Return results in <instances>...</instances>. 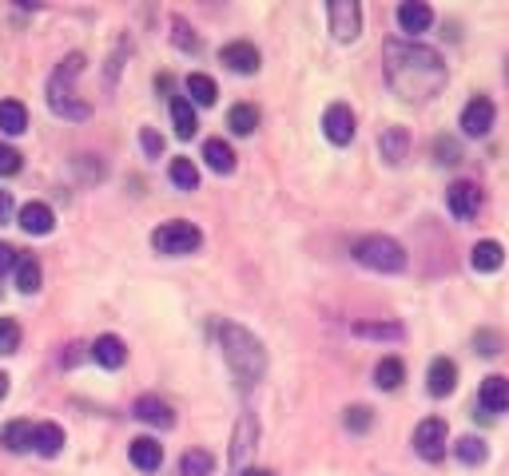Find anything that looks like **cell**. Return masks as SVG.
Here are the masks:
<instances>
[{
	"label": "cell",
	"instance_id": "6da1fadb",
	"mask_svg": "<svg viewBox=\"0 0 509 476\" xmlns=\"http://www.w3.org/2000/svg\"><path fill=\"white\" fill-rule=\"evenodd\" d=\"M386 83L410 104L434 99L446 88V64L434 48L410 44V40H390L386 44Z\"/></svg>",
	"mask_w": 509,
	"mask_h": 476
},
{
	"label": "cell",
	"instance_id": "7a4b0ae2",
	"mask_svg": "<svg viewBox=\"0 0 509 476\" xmlns=\"http://www.w3.org/2000/svg\"><path fill=\"white\" fill-rule=\"evenodd\" d=\"M219 342H223L227 365H231V373L239 377V385L251 389L254 381L263 377V369H267V350H263V342L251 334V329L235 326V321H223V326H219Z\"/></svg>",
	"mask_w": 509,
	"mask_h": 476
},
{
	"label": "cell",
	"instance_id": "3957f363",
	"mask_svg": "<svg viewBox=\"0 0 509 476\" xmlns=\"http://www.w3.org/2000/svg\"><path fill=\"white\" fill-rule=\"evenodd\" d=\"M80 72H84V56L72 52V56H64V64L56 67L53 80H48V107H53L56 115H64V119H88L92 115V107L72 96V80Z\"/></svg>",
	"mask_w": 509,
	"mask_h": 476
},
{
	"label": "cell",
	"instance_id": "277c9868",
	"mask_svg": "<svg viewBox=\"0 0 509 476\" xmlns=\"http://www.w3.org/2000/svg\"><path fill=\"white\" fill-rule=\"evenodd\" d=\"M354 262L378 270V274H398V270H406V250L394 242V238L370 234V238H359V242H354Z\"/></svg>",
	"mask_w": 509,
	"mask_h": 476
},
{
	"label": "cell",
	"instance_id": "5b68a950",
	"mask_svg": "<svg viewBox=\"0 0 509 476\" xmlns=\"http://www.w3.org/2000/svg\"><path fill=\"white\" fill-rule=\"evenodd\" d=\"M151 246H156L159 254H191V250H199L203 246V234H199V226L195 223H188V218H175V223L156 226Z\"/></svg>",
	"mask_w": 509,
	"mask_h": 476
},
{
	"label": "cell",
	"instance_id": "8992f818",
	"mask_svg": "<svg viewBox=\"0 0 509 476\" xmlns=\"http://www.w3.org/2000/svg\"><path fill=\"white\" fill-rule=\"evenodd\" d=\"M446 445H449V429L442 416H426V421L414 429V453H418L422 461H442Z\"/></svg>",
	"mask_w": 509,
	"mask_h": 476
},
{
	"label": "cell",
	"instance_id": "52a82bcc",
	"mask_svg": "<svg viewBox=\"0 0 509 476\" xmlns=\"http://www.w3.org/2000/svg\"><path fill=\"white\" fill-rule=\"evenodd\" d=\"M327 16H330V32H335V40H343V44H351V40L362 32V8L354 4V0H330Z\"/></svg>",
	"mask_w": 509,
	"mask_h": 476
},
{
	"label": "cell",
	"instance_id": "ba28073f",
	"mask_svg": "<svg viewBox=\"0 0 509 476\" xmlns=\"http://www.w3.org/2000/svg\"><path fill=\"white\" fill-rule=\"evenodd\" d=\"M322 135H327L330 143H338V147H346V143L354 139V112L346 104H330L327 112H322Z\"/></svg>",
	"mask_w": 509,
	"mask_h": 476
},
{
	"label": "cell",
	"instance_id": "9c48e42d",
	"mask_svg": "<svg viewBox=\"0 0 509 476\" xmlns=\"http://www.w3.org/2000/svg\"><path fill=\"white\" fill-rule=\"evenodd\" d=\"M494 115H497L494 99H486V96L470 99V104H465V112H462V131L470 135V139H478V135H486L489 127H494Z\"/></svg>",
	"mask_w": 509,
	"mask_h": 476
},
{
	"label": "cell",
	"instance_id": "30bf717a",
	"mask_svg": "<svg viewBox=\"0 0 509 476\" xmlns=\"http://www.w3.org/2000/svg\"><path fill=\"white\" fill-rule=\"evenodd\" d=\"M446 202H449V210H454L457 218H473L478 215V207H481V186L470 183V178H457V183L449 186Z\"/></svg>",
	"mask_w": 509,
	"mask_h": 476
},
{
	"label": "cell",
	"instance_id": "8fae6325",
	"mask_svg": "<svg viewBox=\"0 0 509 476\" xmlns=\"http://www.w3.org/2000/svg\"><path fill=\"white\" fill-rule=\"evenodd\" d=\"M219 60H223L231 72H243V75L259 72V48L247 44V40H231V44L219 52Z\"/></svg>",
	"mask_w": 509,
	"mask_h": 476
},
{
	"label": "cell",
	"instance_id": "7c38bea8",
	"mask_svg": "<svg viewBox=\"0 0 509 476\" xmlns=\"http://www.w3.org/2000/svg\"><path fill=\"white\" fill-rule=\"evenodd\" d=\"M132 413H135V421H143V424H156V429H172V424H175L172 405H167V401H159V397H140V401L132 405Z\"/></svg>",
	"mask_w": 509,
	"mask_h": 476
},
{
	"label": "cell",
	"instance_id": "4fadbf2b",
	"mask_svg": "<svg viewBox=\"0 0 509 476\" xmlns=\"http://www.w3.org/2000/svg\"><path fill=\"white\" fill-rule=\"evenodd\" d=\"M127 456H132V464L140 472H156L159 464H164V445H159L156 437H135L132 448H127Z\"/></svg>",
	"mask_w": 509,
	"mask_h": 476
},
{
	"label": "cell",
	"instance_id": "5bb4252c",
	"mask_svg": "<svg viewBox=\"0 0 509 476\" xmlns=\"http://www.w3.org/2000/svg\"><path fill=\"white\" fill-rule=\"evenodd\" d=\"M398 24H402V32L418 36V32H426L434 24V8L422 4V0H406V4H398Z\"/></svg>",
	"mask_w": 509,
	"mask_h": 476
},
{
	"label": "cell",
	"instance_id": "9a60e30c",
	"mask_svg": "<svg viewBox=\"0 0 509 476\" xmlns=\"http://www.w3.org/2000/svg\"><path fill=\"white\" fill-rule=\"evenodd\" d=\"M478 401H481V416L486 413H505L509 409V381L505 377H486L478 389Z\"/></svg>",
	"mask_w": 509,
	"mask_h": 476
},
{
	"label": "cell",
	"instance_id": "2e32d148",
	"mask_svg": "<svg viewBox=\"0 0 509 476\" xmlns=\"http://www.w3.org/2000/svg\"><path fill=\"white\" fill-rule=\"evenodd\" d=\"M426 381H430V393H434V397H449L457 389V365L449 361V357H434Z\"/></svg>",
	"mask_w": 509,
	"mask_h": 476
},
{
	"label": "cell",
	"instance_id": "e0dca14e",
	"mask_svg": "<svg viewBox=\"0 0 509 476\" xmlns=\"http://www.w3.org/2000/svg\"><path fill=\"white\" fill-rule=\"evenodd\" d=\"M16 223H20V231H28V234H48L56 218H53V207H44V202H28V207H20Z\"/></svg>",
	"mask_w": 509,
	"mask_h": 476
},
{
	"label": "cell",
	"instance_id": "ac0fdd59",
	"mask_svg": "<svg viewBox=\"0 0 509 476\" xmlns=\"http://www.w3.org/2000/svg\"><path fill=\"white\" fill-rule=\"evenodd\" d=\"M92 357H96L104 369H120L127 361V345L116 334H104V337H96V345H92Z\"/></svg>",
	"mask_w": 509,
	"mask_h": 476
},
{
	"label": "cell",
	"instance_id": "d6986e66",
	"mask_svg": "<svg viewBox=\"0 0 509 476\" xmlns=\"http://www.w3.org/2000/svg\"><path fill=\"white\" fill-rule=\"evenodd\" d=\"M32 432H36V424L32 421H8L4 429H0V445H4L8 453H28Z\"/></svg>",
	"mask_w": 509,
	"mask_h": 476
},
{
	"label": "cell",
	"instance_id": "ffe728a7",
	"mask_svg": "<svg viewBox=\"0 0 509 476\" xmlns=\"http://www.w3.org/2000/svg\"><path fill=\"white\" fill-rule=\"evenodd\" d=\"M61 448H64V429H61V424H53V421H40L36 432H32V453L56 456Z\"/></svg>",
	"mask_w": 509,
	"mask_h": 476
},
{
	"label": "cell",
	"instance_id": "44dd1931",
	"mask_svg": "<svg viewBox=\"0 0 509 476\" xmlns=\"http://www.w3.org/2000/svg\"><path fill=\"white\" fill-rule=\"evenodd\" d=\"M502 262H505L502 242L486 238V242L473 246V270H478V274H494V270H502Z\"/></svg>",
	"mask_w": 509,
	"mask_h": 476
},
{
	"label": "cell",
	"instance_id": "7402d4cb",
	"mask_svg": "<svg viewBox=\"0 0 509 476\" xmlns=\"http://www.w3.org/2000/svg\"><path fill=\"white\" fill-rule=\"evenodd\" d=\"M203 159H207V167H211V171H219V175L235 171V151L227 147L223 139H207V143H203Z\"/></svg>",
	"mask_w": 509,
	"mask_h": 476
},
{
	"label": "cell",
	"instance_id": "603a6c76",
	"mask_svg": "<svg viewBox=\"0 0 509 476\" xmlns=\"http://www.w3.org/2000/svg\"><path fill=\"white\" fill-rule=\"evenodd\" d=\"M24 127H28V107H24L20 99H4V104H0V131L20 135Z\"/></svg>",
	"mask_w": 509,
	"mask_h": 476
},
{
	"label": "cell",
	"instance_id": "cb8c5ba5",
	"mask_svg": "<svg viewBox=\"0 0 509 476\" xmlns=\"http://www.w3.org/2000/svg\"><path fill=\"white\" fill-rule=\"evenodd\" d=\"M406 151H410V135H406V127H390V131H382V155H386V163H402Z\"/></svg>",
	"mask_w": 509,
	"mask_h": 476
},
{
	"label": "cell",
	"instance_id": "d4e9b609",
	"mask_svg": "<svg viewBox=\"0 0 509 476\" xmlns=\"http://www.w3.org/2000/svg\"><path fill=\"white\" fill-rule=\"evenodd\" d=\"M188 96H191V104L211 107V104L219 99V88H215V80H211V75L191 72V75H188Z\"/></svg>",
	"mask_w": 509,
	"mask_h": 476
},
{
	"label": "cell",
	"instance_id": "484cf974",
	"mask_svg": "<svg viewBox=\"0 0 509 476\" xmlns=\"http://www.w3.org/2000/svg\"><path fill=\"white\" fill-rule=\"evenodd\" d=\"M354 337H375V342H398L402 326L398 321H354Z\"/></svg>",
	"mask_w": 509,
	"mask_h": 476
},
{
	"label": "cell",
	"instance_id": "4316f807",
	"mask_svg": "<svg viewBox=\"0 0 509 476\" xmlns=\"http://www.w3.org/2000/svg\"><path fill=\"white\" fill-rule=\"evenodd\" d=\"M402 381H406V365L398 361V357H382L378 369H375V385H378V389H386V393H390V389H398Z\"/></svg>",
	"mask_w": 509,
	"mask_h": 476
},
{
	"label": "cell",
	"instance_id": "83f0119b",
	"mask_svg": "<svg viewBox=\"0 0 509 476\" xmlns=\"http://www.w3.org/2000/svg\"><path fill=\"white\" fill-rule=\"evenodd\" d=\"M172 123H175V135H180V139H191V135H195V107H191V99L172 96Z\"/></svg>",
	"mask_w": 509,
	"mask_h": 476
},
{
	"label": "cell",
	"instance_id": "f1b7e54d",
	"mask_svg": "<svg viewBox=\"0 0 509 476\" xmlns=\"http://www.w3.org/2000/svg\"><path fill=\"white\" fill-rule=\"evenodd\" d=\"M227 127H231L235 135H251L254 127H259V112H254L251 104H235L231 112H227Z\"/></svg>",
	"mask_w": 509,
	"mask_h": 476
},
{
	"label": "cell",
	"instance_id": "f546056e",
	"mask_svg": "<svg viewBox=\"0 0 509 476\" xmlns=\"http://www.w3.org/2000/svg\"><path fill=\"white\" fill-rule=\"evenodd\" d=\"M180 472L183 476H211V472H215V456L203 453V448H191V453H183Z\"/></svg>",
	"mask_w": 509,
	"mask_h": 476
},
{
	"label": "cell",
	"instance_id": "4dcf8cb0",
	"mask_svg": "<svg viewBox=\"0 0 509 476\" xmlns=\"http://www.w3.org/2000/svg\"><path fill=\"white\" fill-rule=\"evenodd\" d=\"M12 274H16V286H20V294H36V290H40V262H36V258H20Z\"/></svg>",
	"mask_w": 509,
	"mask_h": 476
},
{
	"label": "cell",
	"instance_id": "1f68e13d",
	"mask_svg": "<svg viewBox=\"0 0 509 476\" xmlns=\"http://www.w3.org/2000/svg\"><path fill=\"white\" fill-rule=\"evenodd\" d=\"M167 175H172V183L180 186V191H195L199 186V171H195L191 159H172V167H167Z\"/></svg>",
	"mask_w": 509,
	"mask_h": 476
},
{
	"label": "cell",
	"instance_id": "d6a6232c",
	"mask_svg": "<svg viewBox=\"0 0 509 476\" xmlns=\"http://www.w3.org/2000/svg\"><path fill=\"white\" fill-rule=\"evenodd\" d=\"M454 456H457L462 464H481V461H486V440H478V437L454 440Z\"/></svg>",
	"mask_w": 509,
	"mask_h": 476
},
{
	"label": "cell",
	"instance_id": "836d02e7",
	"mask_svg": "<svg viewBox=\"0 0 509 476\" xmlns=\"http://www.w3.org/2000/svg\"><path fill=\"white\" fill-rule=\"evenodd\" d=\"M251 440H254V421H251V416H243L239 432H235V448H231V464H235V469H239L243 456L251 453Z\"/></svg>",
	"mask_w": 509,
	"mask_h": 476
},
{
	"label": "cell",
	"instance_id": "e575fe53",
	"mask_svg": "<svg viewBox=\"0 0 509 476\" xmlns=\"http://www.w3.org/2000/svg\"><path fill=\"white\" fill-rule=\"evenodd\" d=\"M370 424H375V416H370L367 405H351V409H346V429L351 432H367Z\"/></svg>",
	"mask_w": 509,
	"mask_h": 476
},
{
	"label": "cell",
	"instance_id": "d590c367",
	"mask_svg": "<svg viewBox=\"0 0 509 476\" xmlns=\"http://www.w3.org/2000/svg\"><path fill=\"white\" fill-rule=\"evenodd\" d=\"M20 345V326L12 318H0V353H12Z\"/></svg>",
	"mask_w": 509,
	"mask_h": 476
},
{
	"label": "cell",
	"instance_id": "8d00e7d4",
	"mask_svg": "<svg viewBox=\"0 0 509 476\" xmlns=\"http://www.w3.org/2000/svg\"><path fill=\"white\" fill-rule=\"evenodd\" d=\"M16 171H20V151L0 143V175H16Z\"/></svg>",
	"mask_w": 509,
	"mask_h": 476
},
{
	"label": "cell",
	"instance_id": "74e56055",
	"mask_svg": "<svg viewBox=\"0 0 509 476\" xmlns=\"http://www.w3.org/2000/svg\"><path fill=\"white\" fill-rule=\"evenodd\" d=\"M473 345H478V353H486V357H494V353H502V337L489 329V334H478L473 337Z\"/></svg>",
	"mask_w": 509,
	"mask_h": 476
},
{
	"label": "cell",
	"instance_id": "f35d334b",
	"mask_svg": "<svg viewBox=\"0 0 509 476\" xmlns=\"http://www.w3.org/2000/svg\"><path fill=\"white\" fill-rule=\"evenodd\" d=\"M434 155H438V163H457V159H462V151H457L454 139H438L434 143Z\"/></svg>",
	"mask_w": 509,
	"mask_h": 476
},
{
	"label": "cell",
	"instance_id": "ab89813d",
	"mask_svg": "<svg viewBox=\"0 0 509 476\" xmlns=\"http://www.w3.org/2000/svg\"><path fill=\"white\" fill-rule=\"evenodd\" d=\"M172 40H175V44H180V48H188V52H195V48H199V44H195V36H191V28H188V24H183V20H175Z\"/></svg>",
	"mask_w": 509,
	"mask_h": 476
},
{
	"label": "cell",
	"instance_id": "60d3db41",
	"mask_svg": "<svg viewBox=\"0 0 509 476\" xmlns=\"http://www.w3.org/2000/svg\"><path fill=\"white\" fill-rule=\"evenodd\" d=\"M140 143H143V151H148V155H159V151H164V139H159L151 127H143V131H140Z\"/></svg>",
	"mask_w": 509,
	"mask_h": 476
},
{
	"label": "cell",
	"instance_id": "b9f144b4",
	"mask_svg": "<svg viewBox=\"0 0 509 476\" xmlns=\"http://www.w3.org/2000/svg\"><path fill=\"white\" fill-rule=\"evenodd\" d=\"M16 262H20V254H16L8 242H0V274H4V270H16Z\"/></svg>",
	"mask_w": 509,
	"mask_h": 476
},
{
	"label": "cell",
	"instance_id": "7bdbcfd3",
	"mask_svg": "<svg viewBox=\"0 0 509 476\" xmlns=\"http://www.w3.org/2000/svg\"><path fill=\"white\" fill-rule=\"evenodd\" d=\"M239 476H275V472H267V469H239Z\"/></svg>",
	"mask_w": 509,
	"mask_h": 476
},
{
	"label": "cell",
	"instance_id": "ee69618b",
	"mask_svg": "<svg viewBox=\"0 0 509 476\" xmlns=\"http://www.w3.org/2000/svg\"><path fill=\"white\" fill-rule=\"evenodd\" d=\"M4 393H8V377L0 373V401H4Z\"/></svg>",
	"mask_w": 509,
	"mask_h": 476
}]
</instances>
